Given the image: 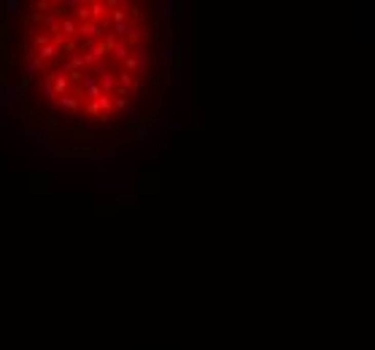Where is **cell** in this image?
<instances>
[{"mask_svg":"<svg viewBox=\"0 0 375 350\" xmlns=\"http://www.w3.org/2000/svg\"><path fill=\"white\" fill-rule=\"evenodd\" d=\"M81 108H84L87 116H95V119H100V121H108L111 113H113V97H106V94H103V97L92 100V102H84Z\"/></svg>","mask_w":375,"mask_h":350,"instance_id":"obj_1","label":"cell"},{"mask_svg":"<svg viewBox=\"0 0 375 350\" xmlns=\"http://www.w3.org/2000/svg\"><path fill=\"white\" fill-rule=\"evenodd\" d=\"M97 87H100V92L106 94V97H111L113 92H116V70L113 68H106V70H100L97 73Z\"/></svg>","mask_w":375,"mask_h":350,"instance_id":"obj_2","label":"cell"},{"mask_svg":"<svg viewBox=\"0 0 375 350\" xmlns=\"http://www.w3.org/2000/svg\"><path fill=\"white\" fill-rule=\"evenodd\" d=\"M51 87H54V97H65V94L73 92V84L62 73H51Z\"/></svg>","mask_w":375,"mask_h":350,"instance_id":"obj_3","label":"cell"},{"mask_svg":"<svg viewBox=\"0 0 375 350\" xmlns=\"http://www.w3.org/2000/svg\"><path fill=\"white\" fill-rule=\"evenodd\" d=\"M57 108L68 111L70 116H76L81 111V100L76 97V94H65V97H57Z\"/></svg>","mask_w":375,"mask_h":350,"instance_id":"obj_4","label":"cell"},{"mask_svg":"<svg viewBox=\"0 0 375 350\" xmlns=\"http://www.w3.org/2000/svg\"><path fill=\"white\" fill-rule=\"evenodd\" d=\"M130 54H132V46L127 44V40H119V44L111 49V57H113V59H119V62H124Z\"/></svg>","mask_w":375,"mask_h":350,"instance_id":"obj_5","label":"cell"},{"mask_svg":"<svg viewBox=\"0 0 375 350\" xmlns=\"http://www.w3.org/2000/svg\"><path fill=\"white\" fill-rule=\"evenodd\" d=\"M127 105H130V100L116 97V100H113V111H127Z\"/></svg>","mask_w":375,"mask_h":350,"instance_id":"obj_6","label":"cell"}]
</instances>
